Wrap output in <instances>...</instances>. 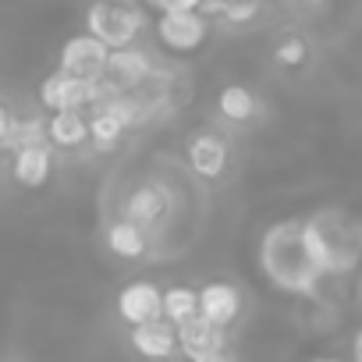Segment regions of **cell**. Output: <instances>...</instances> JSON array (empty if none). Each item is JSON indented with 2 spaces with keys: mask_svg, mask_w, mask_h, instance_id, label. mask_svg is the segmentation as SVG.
Segmentation results:
<instances>
[{
  "mask_svg": "<svg viewBox=\"0 0 362 362\" xmlns=\"http://www.w3.org/2000/svg\"><path fill=\"white\" fill-rule=\"evenodd\" d=\"M132 348L142 358H170L174 348H177L174 327L167 320H149L142 327H132Z\"/></svg>",
  "mask_w": 362,
  "mask_h": 362,
  "instance_id": "30bf717a",
  "label": "cell"
},
{
  "mask_svg": "<svg viewBox=\"0 0 362 362\" xmlns=\"http://www.w3.org/2000/svg\"><path fill=\"white\" fill-rule=\"evenodd\" d=\"M163 206H167V199H163V189L160 185H139L124 199V221L135 224V228H146V224H153L163 214Z\"/></svg>",
  "mask_w": 362,
  "mask_h": 362,
  "instance_id": "5bb4252c",
  "label": "cell"
},
{
  "mask_svg": "<svg viewBox=\"0 0 362 362\" xmlns=\"http://www.w3.org/2000/svg\"><path fill=\"white\" fill-rule=\"evenodd\" d=\"M153 78V61L146 50L139 47H124V50H110L107 57V68H103V82L114 89V93H135L139 86H146Z\"/></svg>",
  "mask_w": 362,
  "mask_h": 362,
  "instance_id": "8992f818",
  "label": "cell"
},
{
  "mask_svg": "<svg viewBox=\"0 0 362 362\" xmlns=\"http://www.w3.org/2000/svg\"><path fill=\"white\" fill-rule=\"evenodd\" d=\"M121 135H124V124H121L117 117H110L107 110H96V114L89 117V139H93V146H96L100 153L117 149Z\"/></svg>",
  "mask_w": 362,
  "mask_h": 362,
  "instance_id": "ac0fdd59",
  "label": "cell"
},
{
  "mask_svg": "<svg viewBox=\"0 0 362 362\" xmlns=\"http://www.w3.org/2000/svg\"><path fill=\"white\" fill-rule=\"evenodd\" d=\"M11 128H15V117H11V110H8V103H0V146L8 142V135H11Z\"/></svg>",
  "mask_w": 362,
  "mask_h": 362,
  "instance_id": "44dd1931",
  "label": "cell"
},
{
  "mask_svg": "<svg viewBox=\"0 0 362 362\" xmlns=\"http://www.w3.org/2000/svg\"><path fill=\"white\" fill-rule=\"evenodd\" d=\"M50 146H25V149H15V160H11V174L18 185L25 189H40L47 185V177H50Z\"/></svg>",
  "mask_w": 362,
  "mask_h": 362,
  "instance_id": "7c38bea8",
  "label": "cell"
},
{
  "mask_svg": "<svg viewBox=\"0 0 362 362\" xmlns=\"http://www.w3.org/2000/svg\"><path fill=\"white\" fill-rule=\"evenodd\" d=\"M146 8H153V11H160V15H167V11L174 8V0H146Z\"/></svg>",
  "mask_w": 362,
  "mask_h": 362,
  "instance_id": "cb8c5ba5",
  "label": "cell"
},
{
  "mask_svg": "<svg viewBox=\"0 0 362 362\" xmlns=\"http://www.w3.org/2000/svg\"><path fill=\"white\" fill-rule=\"evenodd\" d=\"M217 110L228 117V121H249L252 114H256V96L245 89V86H228V89H221V96H217Z\"/></svg>",
  "mask_w": 362,
  "mask_h": 362,
  "instance_id": "e0dca14e",
  "label": "cell"
},
{
  "mask_svg": "<svg viewBox=\"0 0 362 362\" xmlns=\"http://www.w3.org/2000/svg\"><path fill=\"white\" fill-rule=\"evenodd\" d=\"M309 362H341V358H334V355H316V358H309Z\"/></svg>",
  "mask_w": 362,
  "mask_h": 362,
  "instance_id": "d4e9b609",
  "label": "cell"
},
{
  "mask_svg": "<svg viewBox=\"0 0 362 362\" xmlns=\"http://www.w3.org/2000/svg\"><path fill=\"white\" fill-rule=\"evenodd\" d=\"M174 337H177V348L185 351L189 358H196V355H203V351L224 348V330L210 327L199 313H196L192 320H185V323H177V327H174Z\"/></svg>",
  "mask_w": 362,
  "mask_h": 362,
  "instance_id": "8fae6325",
  "label": "cell"
},
{
  "mask_svg": "<svg viewBox=\"0 0 362 362\" xmlns=\"http://www.w3.org/2000/svg\"><path fill=\"white\" fill-rule=\"evenodd\" d=\"M196 298H199V316L210 327H217V330L235 327L238 316H242V291L235 284H228V281H214V284L199 288Z\"/></svg>",
  "mask_w": 362,
  "mask_h": 362,
  "instance_id": "52a82bcc",
  "label": "cell"
},
{
  "mask_svg": "<svg viewBox=\"0 0 362 362\" xmlns=\"http://www.w3.org/2000/svg\"><path fill=\"white\" fill-rule=\"evenodd\" d=\"M86 33L100 40L107 50L135 47V36L142 33V11L117 4V0H96L86 15Z\"/></svg>",
  "mask_w": 362,
  "mask_h": 362,
  "instance_id": "7a4b0ae2",
  "label": "cell"
},
{
  "mask_svg": "<svg viewBox=\"0 0 362 362\" xmlns=\"http://www.w3.org/2000/svg\"><path fill=\"white\" fill-rule=\"evenodd\" d=\"M305 54H309L305 43L291 36V40H284V43L277 47V64H284V68H298V64L305 61Z\"/></svg>",
  "mask_w": 362,
  "mask_h": 362,
  "instance_id": "ffe728a7",
  "label": "cell"
},
{
  "mask_svg": "<svg viewBox=\"0 0 362 362\" xmlns=\"http://www.w3.org/2000/svg\"><path fill=\"white\" fill-rule=\"evenodd\" d=\"M89 142V117L82 110H57L47 121V146H61V149H75Z\"/></svg>",
  "mask_w": 362,
  "mask_h": 362,
  "instance_id": "4fadbf2b",
  "label": "cell"
},
{
  "mask_svg": "<svg viewBox=\"0 0 362 362\" xmlns=\"http://www.w3.org/2000/svg\"><path fill=\"white\" fill-rule=\"evenodd\" d=\"M348 358L351 362H362V327L351 334V341H348Z\"/></svg>",
  "mask_w": 362,
  "mask_h": 362,
  "instance_id": "603a6c76",
  "label": "cell"
},
{
  "mask_svg": "<svg viewBox=\"0 0 362 362\" xmlns=\"http://www.w3.org/2000/svg\"><path fill=\"white\" fill-rule=\"evenodd\" d=\"M189 167H192L199 177H206V181L221 177V174L228 170V142H224L221 135H214V132L196 135V139L189 142Z\"/></svg>",
  "mask_w": 362,
  "mask_h": 362,
  "instance_id": "9c48e42d",
  "label": "cell"
},
{
  "mask_svg": "<svg viewBox=\"0 0 362 362\" xmlns=\"http://www.w3.org/2000/svg\"><path fill=\"white\" fill-rule=\"evenodd\" d=\"M259 15V0H228L224 8V22L228 25H245Z\"/></svg>",
  "mask_w": 362,
  "mask_h": 362,
  "instance_id": "d6986e66",
  "label": "cell"
},
{
  "mask_svg": "<svg viewBox=\"0 0 362 362\" xmlns=\"http://www.w3.org/2000/svg\"><path fill=\"white\" fill-rule=\"evenodd\" d=\"M192 362H238L228 348H217V351H203V355H196Z\"/></svg>",
  "mask_w": 362,
  "mask_h": 362,
  "instance_id": "7402d4cb",
  "label": "cell"
},
{
  "mask_svg": "<svg viewBox=\"0 0 362 362\" xmlns=\"http://www.w3.org/2000/svg\"><path fill=\"white\" fill-rule=\"evenodd\" d=\"M160 298L163 291L149 281H135L128 284L121 295H117V316L128 323V327H142L149 320H160Z\"/></svg>",
  "mask_w": 362,
  "mask_h": 362,
  "instance_id": "ba28073f",
  "label": "cell"
},
{
  "mask_svg": "<svg viewBox=\"0 0 362 362\" xmlns=\"http://www.w3.org/2000/svg\"><path fill=\"white\" fill-rule=\"evenodd\" d=\"M107 57H110V50H107L100 40H93L89 33H78V36H71V40L61 47V68H57V71H64V75H71V78L96 82V78H103Z\"/></svg>",
  "mask_w": 362,
  "mask_h": 362,
  "instance_id": "5b68a950",
  "label": "cell"
},
{
  "mask_svg": "<svg viewBox=\"0 0 362 362\" xmlns=\"http://www.w3.org/2000/svg\"><path fill=\"white\" fill-rule=\"evenodd\" d=\"M107 245L121 259H139L146 252V235H142V228H135L128 221H114L107 228Z\"/></svg>",
  "mask_w": 362,
  "mask_h": 362,
  "instance_id": "2e32d148",
  "label": "cell"
},
{
  "mask_svg": "<svg viewBox=\"0 0 362 362\" xmlns=\"http://www.w3.org/2000/svg\"><path fill=\"white\" fill-rule=\"evenodd\" d=\"M117 96L103 78L96 82H86V78H71L64 71H54L40 82V103L57 114V110H82V107H100L103 100Z\"/></svg>",
  "mask_w": 362,
  "mask_h": 362,
  "instance_id": "3957f363",
  "label": "cell"
},
{
  "mask_svg": "<svg viewBox=\"0 0 362 362\" xmlns=\"http://www.w3.org/2000/svg\"><path fill=\"white\" fill-rule=\"evenodd\" d=\"M259 263H263V274L281 291H291V295H313L323 281V274L313 267V259L302 245V221L274 224L263 235Z\"/></svg>",
  "mask_w": 362,
  "mask_h": 362,
  "instance_id": "6da1fadb",
  "label": "cell"
},
{
  "mask_svg": "<svg viewBox=\"0 0 362 362\" xmlns=\"http://www.w3.org/2000/svg\"><path fill=\"white\" fill-rule=\"evenodd\" d=\"M210 36V22L199 11H170L156 18V40L174 54H196Z\"/></svg>",
  "mask_w": 362,
  "mask_h": 362,
  "instance_id": "277c9868",
  "label": "cell"
},
{
  "mask_svg": "<svg viewBox=\"0 0 362 362\" xmlns=\"http://www.w3.org/2000/svg\"><path fill=\"white\" fill-rule=\"evenodd\" d=\"M199 313V298L192 288H167L163 298H160V320H167L170 327L185 323Z\"/></svg>",
  "mask_w": 362,
  "mask_h": 362,
  "instance_id": "9a60e30c",
  "label": "cell"
}]
</instances>
